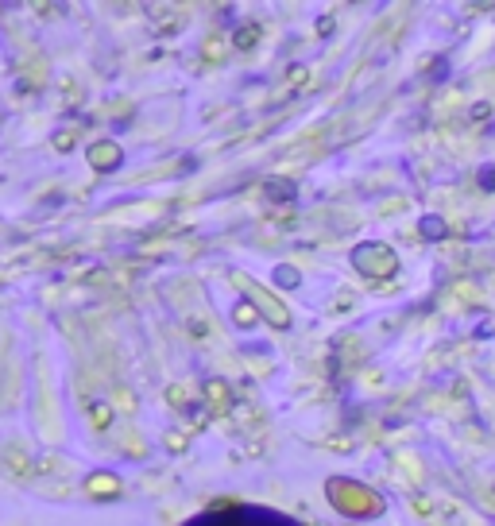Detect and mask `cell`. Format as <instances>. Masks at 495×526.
Listing matches in <instances>:
<instances>
[{
	"instance_id": "cell-1",
	"label": "cell",
	"mask_w": 495,
	"mask_h": 526,
	"mask_svg": "<svg viewBox=\"0 0 495 526\" xmlns=\"http://www.w3.org/2000/svg\"><path fill=\"white\" fill-rule=\"evenodd\" d=\"M221 526H287V523H271V519H233V523H221Z\"/></svg>"
}]
</instances>
